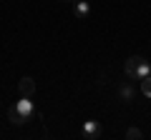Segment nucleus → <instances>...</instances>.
I'll list each match as a JSON object with an SVG mask.
<instances>
[{
    "mask_svg": "<svg viewBox=\"0 0 151 140\" xmlns=\"http://www.w3.org/2000/svg\"><path fill=\"white\" fill-rule=\"evenodd\" d=\"M35 115V105H33L30 98H20L18 103H13L10 108H8V120L13 125H25L30 123V118Z\"/></svg>",
    "mask_w": 151,
    "mask_h": 140,
    "instance_id": "nucleus-1",
    "label": "nucleus"
},
{
    "mask_svg": "<svg viewBox=\"0 0 151 140\" xmlns=\"http://www.w3.org/2000/svg\"><path fill=\"white\" fill-rule=\"evenodd\" d=\"M126 75L131 80H144L146 75H151V63L144 58V55H131L126 60Z\"/></svg>",
    "mask_w": 151,
    "mask_h": 140,
    "instance_id": "nucleus-2",
    "label": "nucleus"
},
{
    "mask_svg": "<svg viewBox=\"0 0 151 140\" xmlns=\"http://www.w3.org/2000/svg\"><path fill=\"white\" fill-rule=\"evenodd\" d=\"M101 123L98 120H86V123L81 125V138L83 140H96V138H101Z\"/></svg>",
    "mask_w": 151,
    "mask_h": 140,
    "instance_id": "nucleus-3",
    "label": "nucleus"
},
{
    "mask_svg": "<svg viewBox=\"0 0 151 140\" xmlns=\"http://www.w3.org/2000/svg\"><path fill=\"white\" fill-rule=\"evenodd\" d=\"M18 93H20V98H33V95H35V80H33L30 75L20 78V83H18Z\"/></svg>",
    "mask_w": 151,
    "mask_h": 140,
    "instance_id": "nucleus-4",
    "label": "nucleus"
},
{
    "mask_svg": "<svg viewBox=\"0 0 151 140\" xmlns=\"http://www.w3.org/2000/svg\"><path fill=\"white\" fill-rule=\"evenodd\" d=\"M73 15L78 20H86L91 15V3L88 0H73Z\"/></svg>",
    "mask_w": 151,
    "mask_h": 140,
    "instance_id": "nucleus-5",
    "label": "nucleus"
},
{
    "mask_svg": "<svg viewBox=\"0 0 151 140\" xmlns=\"http://www.w3.org/2000/svg\"><path fill=\"white\" fill-rule=\"evenodd\" d=\"M119 98L124 103H131L134 100V85H131V83H121L119 85Z\"/></svg>",
    "mask_w": 151,
    "mask_h": 140,
    "instance_id": "nucleus-6",
    "label": "nucleus"
},
{
    "mask_svg": "<svg viewBox=\"0 0 151 140\" xmlns=\"http://www.w3.org/2000/svg\"><path fill=\"white\" fill-rule=\"evenodd\" d=\"M141 93H144L146 98H151V75H146L144 80H141Z\"/></svg>",
    "mask_w": 151,
    "mask_h": 140,
    "instance_id": "nucleus-7",
    "label": "nucleus"
},
{
    "mask_svg": "<svg viewBox=\"0 0 151 140\" xmlns=\"http://www.w3.org/2000/svg\"><path fill=\"white\" fill-rule=\"evenodd\" d=\"M126 138H129V140H141L144 133H141L139 128H129V130H126Z\"/></svg>",
    "mask_w": 151,
    "mask_h": 140,
    "instance_id": "nucleus-8",
    "label": "nucleus"
},
{
    "mask_svg": "<svg viewBox=\"0 0 151 140\" xmlns=\"http://www.w3.org/2000/svg\"><path fill=\"white\" fill-rule=\"evenodd\" d=\"M70 3H73V0H70Z\"/></svg>",
    "mask_w": 151,
    "mask_h": 140,
    "instance_id": "nucleus-9",
    "label": "nucleus"
},
{
    "mask_svg": "<svg viewBox=\"0 0 151 140\" xmlns=\"http://www.w3.org/2000/svg\"><path fill=\"white\" fill-rule=\"evenodd\" d=\"M149 63H151V60H149Z\"/></svg>",
    "mask_w": 151,
    "mask_h": 140,
    "instance_id": "nucleus-10",
    "label": "nucleus"
}]
</instances>
